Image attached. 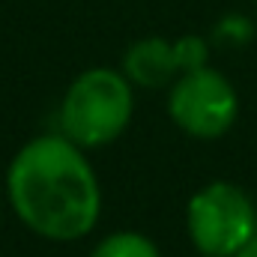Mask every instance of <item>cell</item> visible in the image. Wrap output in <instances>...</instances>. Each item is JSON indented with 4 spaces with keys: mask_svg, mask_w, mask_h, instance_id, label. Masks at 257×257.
Listing matches in <instances>:
<instances>
[{
    "mask_svg": "<svg viewBox=\"0 0 257 257\" xmlns=\"http://www.w3.org/2000/svg\"><path fill=\"white\" fill-rule=\"evenodd\" d=\"M6 197L18 221L51 242L84 239L102 212L99 177L66 135H39L12 156Z\"/></svg>",
    "mask_w": 257,
    "mask_h": 257,
    "instance_id": "cell-1",
    "label": "cell"
},
{
    "mask_svg": "<svg viewBox=\"0 0 257 257\" xmlns=\"http://www.w3.org/2000/svg\"><path fill=\"white\" fill-rule=\"evenodd\" d=\"M135 114V87L123 72L96 66L81 72L60 102V135L81 150L114 144Z\"/></svg>",
    "mask_w": 257,
    "mask_h": 257,
    "instance_id": "cell-2",
    "label": "cell"
},
{
    "mask_svg": "<svg viewBox=\"0 0 257 257\" xmlns=\"http://www.w3.org/2000/svg\"><path fill=\"white\" fill-rule=\"evenodd\" d=\"M186 230L197 254L236 257L257 239V206L236 183H206L186 206Z\"/></svg>",
    "mask_w": 257,
    "mask_h": 257,
    "instance_id": "cell-3",
    "label": "cell"
},
{
    "mask_svg": "<svg viewBox=\"0 0 257 257\" xmlns=\"http://www.w3.org/2000/svg\"><path fill=\"white\" fill-rule=\"evenodd\" d=\"M168 114L189 138L215 141L227 135L239 117L236 87L212 66L180 75L168 90Z\"/></svg>",
    "mask_w": 257,
    "mask_h": 257,
    "instance_id": "cell-4",
    "label": "cell"
},
{
    "mask_svg": "<svg viewBox=\"0 0 257 257\" xmlns=\"http://www.w3.org/2000/svg\"><path fill=\"white\" fill-rule=\"evenodd\" d=\"M123 75L132 81V87H141V90L171 87L183 75L174 39L147 36V39L132 42L123 57Z\"/></svg>",
    "mask_w": 257,
    "mask_h": 257,
    "instance_id": "cell-5",
    "label": "cell"
},
{
    "mask_svg": "<svg viewBox=\"0 0 257 257\" xmlns=\"http://www.w3.org/2000/svg\"><path fill=\"white\" fill-rule=\"evenodd\" d=\"M90 257H162V251L150 236L138 230H117L99 239Z\"/></svg>",
    "mask_w": 257,
    "mask_h": 257,
    "instance_id": "cell-6",
    "label": "cell"
},
{
    "mask_svg": "<svg viewBox=\"0 0 257 257\" xmlns=\"http://www.w3.org/2000/svg\"><path fill=\"white\" fill-rule=\"evenodd\" d=\"M251 39H254V21L242 12H230L218 18V24L212 27V42L227 45V48H242Z\"/></svg>",
    "mask_w": 257,
    "mask_h": 257,
    "instance_id": "cell-7",
    "label": "cell"
},
{
    "mask_svg": "<svg viewBox=\"0 0 257 257\" xmlns=\"http://www.w3.org/2000/svg\"><path fill=\"white\" fill-rule=\"evenodd\" d=\"M174 45H177V57H180V66H183V75L209 66V42L203 36L189 33V36L174 39Z\"/></svg>",
    "mask_w": 257,
    "mask_h": 257,
    "instance_id": "cell-8",
    "label": "cell"
},
{
    "mask_svg": "<svg viewBox=\"0 0 257 257\" xmlns=\"http://www.w3.org/2000/svg\"><path fill=\"white\" fill-rule=\"evenodd\" d=\"M236 257H257V239H254V242H248V245H245Z\"/></svg>",
    "mask_w": 257,
    "mask_h": 257,
    "instance_id": "cell-9",
    "label": "cell"
},
{
    "mask_svg": "<svg viewBox=\"0 0 257 257\" xmlns=\"http://www.w3.org/2000/svg\"><path fill=\"white\" fill-rule=\"evenodd\" d=\"M197 257H209V254H197Z\"/></svg>",
    "mask_w": 257,
    "mask_h": 257,
    "instance_id": "cell-10",
    "label": "cell"
}]
</instances>
